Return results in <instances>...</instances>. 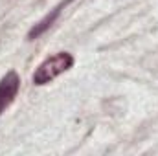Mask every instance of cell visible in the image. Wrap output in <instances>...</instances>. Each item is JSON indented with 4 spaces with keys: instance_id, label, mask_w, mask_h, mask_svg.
Wrapping results in <instances>:
<instances>
[{
    "instance_id": "6da1fadb",
    "label": "cell",
    "mask_w": 158,
    "mask_h": 156,
    "mask_svg": "<svg viewBox=\"0 0 158 156\" xmlns=\"http://www.w3.org/2000/svg\"><path fill=\"white\" fill-rule=\"evenodd\" d=\"M74 55L68 53V51H59V53H53L52 57H48L46 61H42L35 74H33V84L42 86V84H48L50 81H53L55 77H59L61 74L68 72L72 66H74Z\"/></svg>"
},
{
    "instance_id": "7a4b0ae2",
    "label": "cell",
    "mask_w": 158,
    "mask_h": 156,
    "mask_svg": "<svg viewBox=\"0 0 158 156\" xmlns=\"http://www.w3.org/2000/svg\"><path fill=\"white\" fill-rule=\"evenodd\" d=\"M19 90H20V77L15 70H9L0 79V116L11 107Z\"/></svg>"
},
{
    "instance_id": "3957f363",
    "label": "cell",
    "mask_w": 158,
    "mask_h": 156,
    "mask_svg": "<svg viewBox=\"0 0 158 156\" xmlns=\"http://www.w3.org/2000/svg\"><path fill=\"white\" fill-rule=\"evenodd\" d=\"M70 2H74V0H61V2H59V4L50 11V13H46L39 22H37V24L28 31V37H26V39H28V40H35V39H39L40 35H44V33H46V31L55 24V20L61 17V11H63Z\"/></svg>"
}]
</instances>
